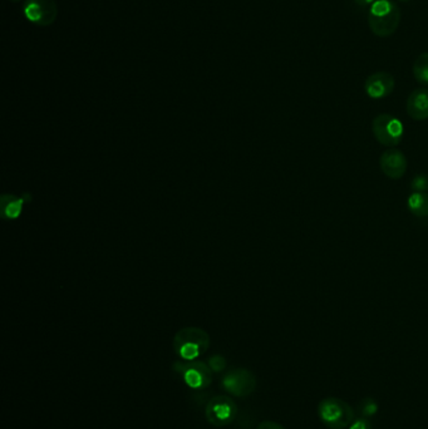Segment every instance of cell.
Masks as SVG:
<instances>
[{
	"label": "cell",
	"mask_w": 428,
	"mask_h": 429,
	"mask_svg": "<svg viewBox=\"0 0 428 429\" xmlns=\"http://www.w3.org/2000/svg\"><path fill=\"white\" fill-rule=\"evenodd\" d=\"M401 10L392 0H377L368 12V24L374 36L387 38L397 31Z\"/></svg>",
	"instance_id": "obj_1"
},
{
	"label": "cell",
	"mask_w": 428,
	"mask_h": 429,
	"mask_svg": "<svg viewBox=\"0 0 428 429\" xmlns=\"http://www.w3.org/2000/svg\"><path fill=\"white\" fill-rule=\"evenodd\" d=\"M318 417L329 429H345L355 422V411L339 398H325L318 405Z\"/></svg>",
	"instance_id": "obj_2"
},
{
	"label": "cell",
	"mask_w": 428,
	"mask_h": 429,
	"mask_svg": "<svg viewBox=\"0 0 428 429\" xmlns=\"http://www.w3.org/2000/svg\"><path fill=\"white\" fill-rule=\"evenodd\" d=\"M210 339L205 331L200 329H184L175 337V350L181 359L192 362L197 356L204 354L208 348Z\"/></svg>",
	"instance_id": "obj_3"
},
{
	"label": "cell",
	"mask_w": 428,
	"mask_h": 429,
	"mask_svg": "<svg viewBox=\"0 0 428 429\" xmlns=\"http://www.w3.org/2000/svg\"><path fill=\"white\" fill-rule=\"evenodd\" d=\"M372 132L376 140L387 147H394L404 138V124L392 115L382 113L374 117Z\"/></svg>",
	"instance_id": "obj_4"
},
{
	"label": "cell",
	"mask_w": 428,
	"mask_h": 429,
	"mask_svg": "<svg viewBox=\"0 0 428 429\" xmlns=\"http://www.w3.org/2000/svg\"><path fill=\"white\" fill-rule=\"evenodd\" d=\"M22 12L31 24L47 28L57 20L59 10L55 0H24Z\"/></svg>",
	"instance_id": "obj_5"
},
{
	"label": "cell",
	"mask_w": 428,
	"mask_h": 429,
	"mask_svg": "<svg viewBox=\"0 0 428 429\" xmlns=\"http://www.w3.org/2000/svg\"><path fill=\"white\" fill-rule=\"evenodd\" d=\"M205 416L208 423L215 427H227L233 423L238 416V405L227 395H216L208 400Z\"/></svg>",
	"instance_id": "obj_6"
},
{
	"label": "cell",
	"mask_w": 428,
	"mask_h": 429,
	"mask_svg": "<svg viewBox=\"0 0 428 429\" xmlns=\"http://www.w3.org/2000/svg\"><path fill=\"white\" fill-rule=\"evenodd\" d=\"M173 370L181 375L185 383L192 389H202L211 384L213 375L211 368H208L205 363L187 362L175 363Z\"/></svg>",
	"instance_id": "obj_7"
},
{
	"label": "cell",
	"mask_w": 428,
	"mask_h": 429,
	"mask_svg": "<svg viewBox=\"0 0 428 429\" xmlns=\"http://www.w3.org/2000/svg\"><path fill=\"white\" fill-rule=\"evenodd\" d=\"M222 386L235 397H248L257 388V378L248 369H236L224 377Z\"/></svg>",
	"instance_id": "obj_8"
},
{
	"label": "cell",
	"mask_w": 428,
	"mask_h": 429,
	"mask_svg": "<svg viewBox=\"0 0 428 429\" xmlns=\"http://www.w3.org/2000/svg\"><path fill=\"white\" fill-rule=\"evenodd\" d=\"M380 167L385 176L392 180H399L407 171L408 162L402 151L397 148L387 150L382 154L380 159Z\"/></svg>",
	"instance_id": "obj_9"
},
{
	"label": "cell",
	"mask_w": 428,
	"mask_h": 429,
	"mask_svg": "<svg viewBox=\"0 0 428 429\" xmlns=\"http://www.w3.org/2000/svg\"><path fill=\"white\" fill-rule=\"evenodd\" d=\"M396 86L393 75L387 72H377L371 74L366 80L364 89L368 97L372 99H382L388 97Z\"/></svg>",
	"instance_id": "obj_10"
},
{
	"label": "cell",
	"mask_w": 428,
	"mask_h": 429,
	"mask_svg": "<svg viewBox=\"0 0 428 429\" xmlns=\"http://www.w3.org/2000/svg\"><path fill=\"white\" fill-rule=\"evenodd\" d=\"M406 110L415 121H425L428 118V89L417 88L407 99Z\"/></svg>",
	"instance_id": "obj_11"
},
{
	"label": "cell",
	"mask_w": 428,
	"mask_h": 429,
	"mask_svg": "<svg viewBox=\"0 0 428 429\" xmlns=\"http://www.w3.org/2000/svg\"><path fill=\"white\" fill-rule=\"evenodd\" d=\"M411 212L417 217L428 216V195L425 192H413L407 201Z\"/></svg>",
	"instance_id": "obj_12"
},
{
	"label": "cell",
	"mask_w": 428,
	"mask_h": 429,
	"mask_svg": "<svg viewBox=\"0 0 428 429\" xmlns=\"http://www.w3.org/2000/svg\"><path fill=\"white\" fill-rule=\"evenodd\" d=\"M413 75L417 82L422 85H428V52L417 57L413 63Z\"/></svg>",
	"instance_id": "obj_13"
},
{
	"label": "cell",
	"mask_w": 428,
	"mask_h": 429,
	"mask_svg": "<svg viewBox=\"0 0 428 429\" xmlns=\"http://www.w3.org/2000/svg\"><path fill=\"white\" fill-rule=\"evenodd\" d=\"M357 413L361 416V418H366V419L374 417L378 413V403L376 402V399L369 398V397L363 398L358 405Z\"/></svg>",
	"instance_id": "obj_14"
},
{
	"label": "cell",
	"mask_w": 428,
	"mask_h": 429,
	"mask_svg": "<svg viewBox=\"0 0 428 429\" xmlns=\"http://www.w3.org/2000/svg\"><path fill=\"white\" fill-rule=\"evenodd\" d=\"M411 189L413 192H425L428 190V177L426 175H418L412 180Z\"/></svg>",
	"instance_id": "obj_15"
},
{
	"label": "cell",
	"mask_w": 428,
	"mask_h": 429,
	"mask_svg": "<svg viewBox=\"0 0 428 429\" xmlns=\"http://www.w3.org/2000/svg\"><path fill=\"white\" fill-rule=\"evenodd\" d=\"M210 368L213 369L214 372H222L224 369L227 368V361L220 356H215L210 359Z\"/></svg>",
	"instance_id": "obj_16"
},
{
	"label": "cell",
	"mask_w": 428,
	"mask_h": 429,
	"mask_svg": "<svg viewBox=\"0 0 428 429\" xmlns=\"http://www.w3.org/2000/svg\"><path fill=\"white\" fill-rule=\"evenodd\" d=\"M349 429H373L369 419L366 418H357L355 422L349 426Z\"/></svg>",
	"instance_id": "obj_17"
},
{
	"label": "cell",
	"mask_w": 428,
	"mask_h": 429,
	"mask_svg": "<svg viewBox=\"0 0 428 429\" xmlns=\"http://www.w3.org/2000/svg\"><path fill=\"white\" fill-rule=\"evenodd\" d=\"M257 429H285L282 424L276 423L273 421H264L262 423L257 426Z\"/></svg>",
	"instance_id": "obj_18"
},
{
	"label": "cell",
	"mask_w": 428,
	"mask_h": 429,
	"mask_svg": "<svg viewBox=\"0 0 428 429\" xmlns=\"http://www.w3.org/2000/svg\"><path fill=\"white\" fill-rule=\"evenodd\" d=\"M19 211H20V203H12L6 211V214H9L10 217H15V216H18Z\"/></svg>",
	"instance_id": "obj_19"
},
{
	"label": "cell",
	"mask_w": 428,
	"mask_h": 429,
	"mask_svg": "<svg viewBox=\"0 0 428 429\" xmlns=\"http://www.w3.org/2000/svg\"><path fill=\"white\" fill-rule=\"evenodd\" d=\"M355 3L361 8H368V6H372L374 4L376 0H355Z\"/></svg>",
	"instance_id": "obj_20"
},
{
	"label": "cell",
	"mask_w": 428,
	"mask_h": 429,
	"mask_svg": "<svg viewBox=\"0 0 428 429\" xmlns=\"http://www.w3.org/2000/svg\"><path fill=\"white\" fill-rule=\"evenodd\" d=\"M13 3H20V1H24V0H10Z\"/></svg>",
	"instance_id": "obj_21"
}]
</instances>
